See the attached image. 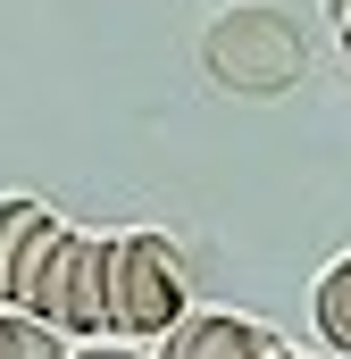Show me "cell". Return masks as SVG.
Returning <instances> with one entry per match:
<instances>
[{
  "label": "cell",
  "mask_w": 351,
  "mask_h": 359,
  "mask_svg": "<svg viewBox=\"0 0 351 359\" xmlns=\"http://www.w3.org/2000/svg\"><path fill=\"white\" fill-rule=\"evenodd\" d=\"M109 268H117V243L59 226V234L42 243L34 276H25V301H17V318L51 326L59 343H67V334H84V343H92V334H109Z\"/></svg>",
  "instance_id": "1"
},
{
  "label": "cell",
  "mask_w": 351,
  "mask_h": 359,
  "mask_svg": "<svg viewBox=\"0 0 351 359\" xmlns=\"http://www.w3.org/2000/svg\"><path fill=\"white\" fill-rule=\"evenodd\" d=\"M184 251L168 234H117V268H109V334L126 343H168L184 326Z\"/></svg>",
  "instance_id": "2"
},
{
  "label": "cell",
  "mask_w": 351,
  "mask_h": 359,
  "mask_svg": "<svg viewBox=\"0 0 351 359\" xmlns=\"http://www.w3.org/2000/svg\"><path fill=\"white\" fill-rule=\"evenodd\" d=\"M209 67L226 92H284L301 76V34L276 8H234L209 25Z\"/></svg>",
  "instance_id": "3"
},
{
  "label": "cell",
  "mask_w": 351,
  "mask_h": 359,
  "mask_svg": "<svg viewBox=\"0 0 351 359\" xmlns=\"http://www.w3.org/2000/svg\"><path fill=\"white\" fill-rule=\"evenodd\" d=\"M159 359H284V343L267 334L260 318H234V309H192L176 326Z\"/></svg>",
  "instance_id": "4"
},
{
  "label": "cell",
  "mask_w": 351,
  "mask_h": 359,
  "mask_svg": "<svg viewBox=\"0 0 351 359\" xmlns=\"http://www.w3.org/2000/svg\"><path fill=\"white\" fill-rule=\"evenodd\" d=\"M310 318H318V334H326V343L351 359V251H343L326 276H318V292H310Z\"/></svg>",
  "instance_id": "5"
},
{
  "label": "cell",
  "mask_w": 351,
  "mask_h": 359,
  "mask_svg": "<svg viewBox=\"0 0 351 359\" xmlns=\"http://www.w3.org/2000/svg\"><path fill=\"white\" fill-rule=\"evenodd\" d=\"M0 359H67V343H59L51 326L17 318V309H0Z\"/></svg>",
  "instance_id": "6"
},
{
  "label": "cell",
  "mask_w": 351,
  "mask_h": 359,
  "mask_svg": "<svg viewBox=\"0 0 351 359\" xmlns=\"http://www.w3.org/2000/svg\"><path fill=\"white\" fill-rule=\"evenodd\" d=\"M67 359H143V351H126V343H84V351H67Z\"/></svg>",
  "instance_id": "7"
},
{
  "label": "cell",
  "mask_w": 351,
  "mask_h": 359,
  "mask_svg": "<svg viewBox=\"0 0 351 359\" xmlns=\"http://www.w3.org/2000/svg\"><path fill=\"white\" fill-rule=\"evenodd\" d=\"M326 17H335V34H343V25H351V0H326Z\"/></svg>",
  "instance_id": "8"
},
{
  "label": "cell",
  "mask_w": 351,
  "mask_h": 359,
  "mask_svg": "<svg viewBox=\"0 0 351 359\" xmlns=\"http://www.w3.org/2000/svg\"><path fill=\"white\" fill-rule=\"evenodd\" d=\"M343 59H351V25H343Z\"/></svg>",
  "instance_id": "9"
},
{
  "label": "cell",
  "mask_w": 351,
  "mask_h": 359,
  "mask_svg": "<svg viewBox=\"0 0 351 359\" xmlns=\"http://www.w3.org/2000/svg\"><path fill=\"white\" fill-rule=\"evenodd\" d=\"M284 359H301V351H284Z\"/></svg>",
  "instance_id": "10"
}]
</instances>
